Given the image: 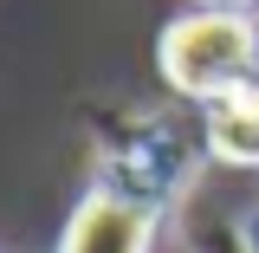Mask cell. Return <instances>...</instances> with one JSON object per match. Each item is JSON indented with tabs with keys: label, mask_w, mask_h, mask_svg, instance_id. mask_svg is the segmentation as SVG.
<instances>
[{
	"label": "cell",
	"mask_w": 259,
	"mask_h": 253,
	"mask_svg": "<svg viewBox=\"0 0 259 253\" xmlns=\"http://www.w3.org/2000/svg\"><path fill=\"white\" fill-rule=\"evenodd\" d=\"M253 65V26L227 7H207V13H188L162 32V78L188 97H227L240 91Z\"/></svg>",
	"instance_id": "6da1fadb"
},
{
	"label": "cell",
	"mask_w": 259,
	"mask_h": 253,
	"mask_svg": "<svg viewBox=\"0 0 259 253\" xmlns=\"http://www.w3.org/2000/svg\"><path fill=\"white\" fill-rule=\"evenodd\" d=\"M143 208H130V201H110V195H91L84 208H78V221L65 234V253H143Z\"/></svg>",
	"instance_id": "7a4b0ae2"
},
{
	"label": "cell",
	"mask_w": 259,
	"mask_h": 253,
	"mask_svg": "<svg viewBox=\"0 0 259 253\" xmlns=\"http://www.w3.org/2000/svg\"><path fill=\"white\" fill-rule=\"evenodd\" d=\"M207 143L221 162H259V91H227L207 111Z\"/></svg>",
	"instance_id": "3957f363"
},
{
	"label": "cell",
	"mask_w": 259,
	"mask_h": 253,
	"mask_svg": "<svg viewBox=\"0 0 259 253\" xmlns=\"http://www.w3.org/2000/svg\"><path fill=\"white\" fill-rule=\"evenodd\" d=\"M201 7H227V13H233V7H246V0H201Z\"/></svg>",
	"instance_id": "277c9868"
}]
</instances>
